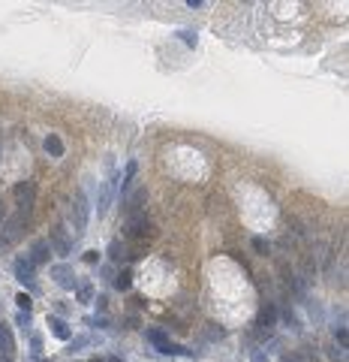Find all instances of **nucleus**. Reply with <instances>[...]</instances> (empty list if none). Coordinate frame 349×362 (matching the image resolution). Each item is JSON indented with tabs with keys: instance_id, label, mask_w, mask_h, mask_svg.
<instances>
[{
	"instance_id": "f03ea898",
	"label": "nucleus",
	"mask_w": 349,
	"mask_h": 362,
	"mask_svg": "<svg viewBox=\"0 0 349 362\" xmlns=\"http://www.w3.org/2000/svg\"><path fill=\"white\" fill-rule=\"evenodd\" d=\"M88 217H91V205H88V196L79 190L75 199H72V205H69V221L75 227V239L88 233Z\"/></svg>"
},
{
	"instance_id": "aec40b11",
	"label": "nucleus",
	"mask_w": 349,
	"mask_h": 362,
	"mask_svg": "<svg viewBox=\"0 0 349 362\" xmlns=\"http://www.w3.org/2000/svg\"><path fill=\"white\" fill-rule=\"evenodd\" d=\"M250 244H253V250L259 253V257H268V253H271V241H268L265 236H253Z\"/></svg>"
},
{
	"instance_id": "393cba45",
	"label": "nucleus",
	"mask_w": 349,
	"mask_h": 362,
	"mask_svg": "<svg viewBox=\"0 0 349 362\" xmlns=\"http://www.w3.org/2000/svg\"><path fill=\"white\" fill-rule=\"evenodd\" d=\"M88 344H91V338H88V335H82V338H75V341L69 344V350L75 353V350H82V347H88Z\"/></svg>"
},
{
	"instance_id": "7c9ffc66",
	"label": "nucleus",
	"mask_w": 349,
	"mask_h": 362,
	"mask_svg": "<svg viewBox=\"0 0 349 362\" xmlns=\"http://www.w3.org/2000/svg\"><path fill=\"white\" fill-rule=\"evenodd\" d=\"M208 335H211V338H223V335H226V329H220L217 323H211V332H208Z\"/></svg>"
},
{
	"instance_id": "4468645a",
	"label": "nucleus",
	"mask_w": 349,
	"mask_h": 362,
	"mask_svg": "<svg viewBox=\"0 0 349 362\" xmlns=\"http://www.w3.org/2000/svg\"><path fill=\"white\" fill-rule=\"evenodd\" d=\"M145 338L153 344V350H163L166 344H169V335H166V329H157V326H150V329H145Z\"/></svg>"
},
{
	"instance_id": "f704fd0d",
	"label": "nucleus",
	"mask_w": 349,
	"mask_h": 362,
	"mask_svg": "<svg viewBox=\"0 0 349 362\" xmlns=\"http://www.w3.org/2000/svg\"><path fill=\"white\" fill-rule=\"evenodd\" d=\"M108 362H124V359H121V356H111V359H108Z\"/></svg>"
},
{
	"instance_id": "5701e85b",
	"label": "nucleus",
	"mask_w": 349,
	"mask_h": 362,
	"mask_svg": "<svg viewBox=\"0 0 349 362\" xmlns=\"http://www.w3.org/2000/svg\"><path fill=\"white\" fill-rule=\"evenodd\" d=\"M88 323L94 326V329H108V317H105V314H94Z\"/></svg>"
},
{
	"instance_id": "2f4dec72",
	"label": "nucleus",
	"mask_w": 349,
	"mask_h": 362,
	"mask_svg": "<svg viewBox=\"0 0 349 362\" xmlns=\"http://www.w3.org/2000/svg\"><path fill=\"white\" fill-rule=\"evenodd\" d=\"M283 362H307V359H304L301 353H286V356H283Z\"/></svg>"
},
{
	"instance_id": "ddd939ff",
	"label": "nucleus",
	"mask_w": 349,
	"mask_h": 362,
	"mask_svg": "<svg viewBox=\"0 0 349 362\" xmlns=\"http://www.w3.org/2000/svg\"><path fill=\"white\" fill-rule=\"evenodd\" d=\"M49 329H51V335H54V338H60V341H72V329L66 326V320H63V317L49 314Z\"/></svg>"
},
{
	"instance_id": "72a5a7b5",
	"label": "nucleus",
	"mask_w": 349,
	"mask_h": 362,
	"mask_svg": "<svg viewBox=\"0 0 349 362\" xmlns=\"http://www.w3.org/2000/svg\"><path fill=\"white\" fill-rule=\"evenodd\" d=\"M3 221H6V208H3V199H0V227H3Z\"/></svg>"
},
{
	"instance_id": "1a4fd4ad",
	"label": "nucleus",
	"mask_w": 349,
	"mask_h": 362,
	"mask_svg": "<svg viewBox=\"0 0 349 362\" xmlns=\"http://www.w3.org/2000/svg\"><path fill=\"white\" fill-rule=\"evenodd\" d=\"M145 202H148V187L142 184V187H136V193H130V196L124 199L121 208H124L127 217H130V214H142V211H145Z\"/></svg>"
},
{
	"instance_id": "473e14b6",
	"label": "nucleus",
	"mask_w": 349,
	"mask_h": 362,
	"mask_svg": "<svg viewBox=\"0 0 349 362\" xmlns=\"http://www.w3.org/2000/svg\"><path fill=\"white\" fill-rule=\"evenodd\" d=\"M94 302H97V308H100V311H105V308H108V299H105V296H100V299H94Z\"/></svg>"
},
{
	"instance_id": "c9c22d12",
	"label": "nucleus",
	"mask_w": 349,
	"mask_h": 362,
	"mask_svg": "<svg viewBox=\"0 0 349 362\" xmlns=\"http://www.w3.org/2000/svg\"><path fill=\"white\" fill-rule=\"evenodd\" d=\"M91 362H105V359H100V356H97V359H91Z\"/></svg>"
},
{
	"instance_id": "b1692460",
	"label": "nucleus",
	"mask_w": 349,
	"mask_h": 362,
	"mask_svg": "<svg viewBox=\"0 0 349 362\" xmlns=\"http://www.w3.org/2000/svg\"><path fill=\"white\" fill-rule=\"evenodd\" d=\"M15 302H18V311H27V314H30V305H33V302H30V296H27V293H18V296H15Z\"/></svg>"
},
{
	"instance_id": "bb28decb",
	"label": "nucleus",
	"mask_w": 349,
	"mask_h": 362,
	"mask_svg": "<svg viewBox=\"0 0 349 362\" xmlns=\"http://www.w3.org/2000/svg\"><path fill=\"white\" fill-rule=\"evenodd\" d=\"M30 347H33V353H36V356H40V350H43V335H36V332H33V335H30Z\"/></svg>"
},
{
	"instance_id": "c756f323",
	"label": "nucleus",
	"mask_w": 349,
	"mask_h": 362,
	"mask_svg": "<svg viewBox=\"0 0 349 362\" xmlns=\"http://www.w3.org/2000/svg\"><path fill=\"white\" fill-rule=\"evenodd\" d=\"M85 263L97 266V263H100V250H85Z\"/></svg>"
},
{
	"instance_id": "412c9836",
	"label": "nucleus",
	"mask_w": 349,
	"mask_h": 362,
	"mask_svg": "<svg viewBox=\"0 0 349 362\" xmlns=\"http://www.w3.org/2000/svg\"><path fill=\"white\" fill-rule=\"evenodd\" d=\"M111 284H114V290L127 293V290L133 287V275H130V272H121V275H114V281H111Z\"/></svg>"
},
{
	"instance_id": "dca6fc26",
	"label": "nucleus",
	"mask_w": 349,
	"mask_h": 362,
	"mask_svg": "<svg viewBox=\"0 0 349 362\" xmlns=\"http://www.w3.org/2000/svg\"><path fill=\"white\" fill-rule=\"evenodd\" d=\"M43 148H46L49 157H63V139H60L57 133H49L46 142H43Z\"/></svg>"
},
{
	"instance_id": "7ed1b4c3",
	"label": "nucleus",
	"mask_w": 349,
	"mask_h": 362,
	"mask_svg": "<svg viewBox=\"0 0 349 362\" xmlns=\"http://www.w3.org/2000/svg\"><path fill=\"white\" fill-rule=\"evenodd\" d=\"M153 233V224H150V217L142 211V214H130L127 217V227H124V236L127 239H136V241H145V239H150Z\"/></svg>"
},
{
	"instance_id": "4be33fe9",
	"label": "nucleus",
	"mask_w": 349,
	"mask_h": 362,
	"mask_svg": "<svg viewBox=\"0 0 349 362\" xmlns=\"http://www.w3.org/2000/svg\"><path fill=\"white\" fill-rule=\"evenodd\" d=\"M325 350H328V359H331V362H346V347H340V344H328Z\"/></svg>"
},
{
	"instance_id": "9d476101",
	"label": "nucleus",
	"mask_w": 349,
	"mask_h": 362,
	"mask_svg": "<svg viewBox=\"0 0 349 362\" xmlns=\"http://www.w3.org/2000/svg\"><path fill=\"white\" fill-rule=\"evenodd\" d=\"M274 323H277V308L274 305H262V311H259V320H256V332L259 335H268L271 329H274Z\"/></svg>"
},
{
	"instance_id": "0eeeda50",
	"label": "nucleus",
	"mask_w": 349,
	"mask_h": 362,
	"mask_svg": "<svg viewBox=\"0 0 349 362\" xmlns=\"http://www.w3.org/2000/svg\"><path fill=\"white\" fill-rule=\"evenodd\" d=\"M27 217H30V214L15 211L12 217H6V221H3V241H6V244H12V241L21 239V233H24V227H27Z\"/></svg>"
},
{
	"instance_id": "6ab92c4d",
	"label": "nucleus",
	"mask_w": 349,
	"mask_h": 362,
	"mask_svg": "<svg viewBox=\"0 0 349 362\" xmlns=\"http://www.w3.org/2000/svg\"><path fill=\"white\" fill-rule=\"evenodd\" d=\"M283 323H286V329L301 332V320H298V314H295L292 308H283Z\"/></svg>"
},
{
	"instance_id": "a878e982",
	"label": "nucleus",
	"mask_w": 349,
	"mask_h": 362,
	"mask_svg": "<svg viewBox=\"0 0 349 362\" xmlns=\"http://www.w3.org/2000/svg\"><path fill=\"white\" fill-rule=\"evenodd\" d=\"M15 323L24 326V329H30V314H27V311H18V314H15Z\"/></svg>"
},
{
	"instance_id": "20e7f679",
	"label": "nucleus",
	"mask_w": 349,
	"mask_h": 362,
	"mask_svg": "<svg viewBox=\"0 0 349 362\" xmlns=\"http://www.w3.org/2000/svg\"><path fill=\"white\" fill-rule=\"evenodd\" d=\"M49 247H51V253H57V257H69V253H72V247H75V241H72V233H69L63 224L51 227V239H49Z\"/></svg>"
},
{
	"instance_id": "f257e3e1",
	"label": "nucleus",
	"mask_w": 349,
	"mask_h": 362,
	"mask_svg": "<svg viewBox=\"0 0 349 362\" xmlns=\"http://www.w3.org/2000/svg\"><path fill=\"white\" fill-rule=\"evenodd\" d=\"M118 181H121V172L114 169V163L108 160V178L100 184V196H97V211H100V217L108 211V205H111L114 193H118Z\"/></svg>"
},
{
	"instance_id": "423d86ee",
	"label": "nucleus",
	"mask_w": 349,
	"mask_h": 362,
	"mask_svg": "<svg viewBox=\"0 0 349 362\" xmlns=\"http://www.w3.org/2000/svg\"><path fill=\"white\" fill-rule=\"evenodd\" d=\"M12 269H15V278L24 284V287H30V293H40V284H36V266L24 257H15V263H12Z\"/></svg>"
},
{
	"instance_id": "2eb2a0df",
	"label": "nucleus",
	"mask_w": 349,
	"mask_h": 362,
	"mask_svg": "<svg viewBox=\"0 0 349 362\" xmlns=\"http://www.w3.org/2000/svg\"><path fill=\"white\" fill-rule=\"evenodd\" d=\"M105 253H108V260H111V263H124V260L130 257V250H127V244H124L121 239H111V244H108V250H105Z\"/></svg>"
},
{
	"instance_id": "a211bd4d",
	"label": "nucleus",
	"mask_w": 349,
	"mask_h": 362,
	"mask_svg": "<svg viewBox=\"0 0 349 362\" xmlns=\"http://www.w3.org/2000/svg\"><path fill=\"white\" fill-rule=\"evenodd\" d=\"M75 302H79V305H91L94 302V284H79V287H75Z\"/></svg>"
},
{
	"instance_id": "6e6552de",
	"label": "nucleus",
	"mask_w": 349,
	"mask_h": 362,
	"mask_svg": "<svg viewBox=\"0 0 349 362\" xmlns=\"http://www.w3.org/2000/svg\"><path fill=\"white\" fill-rule=\"evenodd\" d=\"M51 278H54V284H57L60 290H75V287H79V275L72 272L69 263H57V266H51Z\"/></svg>"
},
{
	"instance_id": "39448f33",
	"label": "nucleus",
	"mask_w": 349,
	"mask_h": 362,
	"mask_svg": "<svg viewBox=\"0 0 349 362\" xmlns=\"http://www.w3.org/2000/svg\"><path fill=\"white\" fill-rule=\"evenodd\" d=\"M12 193H15L18 211H21V214H30V211H33V202H36V181H30V178L18 181Z\"/></svg>"
},
{
	"instance_id": "9b49d317",
	"label": "nucleus",
	"mask_w": 349,
	"mask_h": 362,
	"mask_svg": "<svg viewBox=\"0 0 349 362\" xmlns=\"http://www.w3.org/2000/svg\"><path fill=\"white\" fill-rule=\"evenodd\" d=\"M27 260H30L33 266H46V263L51 260V247H49V241H46V239H36V241L30 244Z\"/></svg>"
},
{
	"instance_id": "cd10ccee",
	"label": "nucleus",
	"mask_w": 349,
	"mask_h": 362,
	"mask_svg": "<svg viewBox=\"0 0 349 362\" xmlns=\"http://www.w3.org/2000/svg\"><path fill=\"white\" fill-rule=\"evenodd\" d=\"M178 36H181V40H184L187 46H196V33H193V30H181Z\"/></svg>"
},
{
	"instance_id": "f8f14e48",
	"label": "nucleus",
	"mask_w": 349,
	"mask_h": 362,
	"mask_svg": "<svg viewBox=\"0 0 349 362\" xmlns=\"http://www.w3.org/2000/svg\"><path fill=\"white\" fill-rule=\"evenodd\" d=\"M136 172H139V163L130 160L127 169H124V175H121V181H118V184H121V190H118V193H121V202H124V199L130 196V190H133V178H136Z\"/></svg>"
},
{
	"instance_id": "c85d7f7f",
	"label": "nucleus",
	"mask_w": 349,
	"mask_h": 362,
	"mask_svg": "<svg viewBox=\"0 0 349 362\" xmlns=\"http://www.w3.org/2000/svg\"><path fill=\"white\" fill-rule=\"evenodd\" d=\"M250 362H268V353L265 350H250Z\"/></svg>"
},
{
	"instance_id": "f3484780",
	"label": "nucleus",
	"mask_w": 349,
	"mask_h": 362,
	"mask_svg": "<svg viewBox=\"0 0 349 362\" xmlns=\"http://www.w3.org/2000/svg\"><path fill=\"white\" fill-rule=\"evenodd\" d=\"M12 350H15V338L9 332V326L0 323V356H12Z\"/></svg>"
}]
</instances>
